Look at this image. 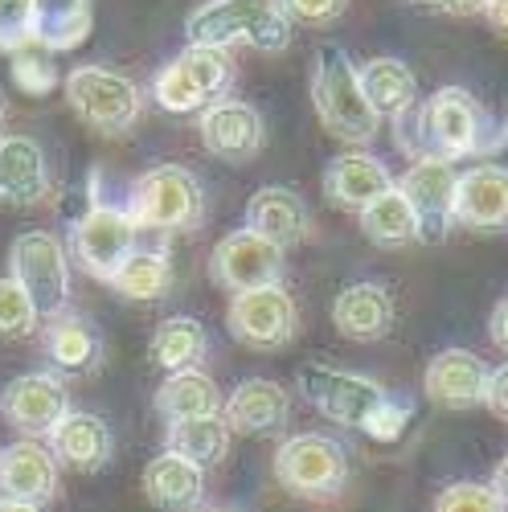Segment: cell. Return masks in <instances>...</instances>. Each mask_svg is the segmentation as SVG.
I'll list each match as a JSON object with an SVG mask.
<instances>
[{"mask_svg": "<svg viewBox=\"0 0 508 512\" xmlns=\"http://www.w3.org/2000/svg\"><path fill=\"white\" fill-rule=\"evenodd\" d=\"M9 271L29 291L41 320H50L70 300V259L66 246L46 230H25L9 246Z\"/></svg>", "mask_w": 508, "mask_h": 512, "instance_id": "obj_10", "label": "cell"}, {"mask_svg": "<svg viewBox=\"0 0 508 512\" xmlns=\"http://www.w3.org/2000/svg\"><path fill=\"white\" fill-rule=\"evenodd\" d=\"M484 17H488L492 33L508 41V0H488V5H484Z\"/></svg>", "mask_w": 508, "mask_h": 512, "instance_id": "obj_42", "label": "cell"}, {"mask_svg": "<svg viewBox=\"0 0 508 512\" xmlns=\"http://www.w3.org/2000/svg\"><path fill=\"white\" fill-rule=\"evenodd\" d=\"M66 386L58 373H21L0 390V414L25 439H50V431L66 418Z\"/></svg>", "mask_w": 508, "mask_h": 512, "instance_id": "obj_14", "label": "cell"}, {"mask_svg": "<svg viewBox=\"0 0 508 512\" xmlns=\"http://www.w3.org/2000/svg\"><path fill=\"white\" fill-rule=\"evenodd\" d=\"M209 279L226 291H259V287H279L287 279V250L250 226L226 234L214 254H209Z\"/></svg>", "mask_w": 508, "mask_h": 512, "instance_id": "obj_11", "label": "cell"}, {"mask_svg": "<svg viewBox=\"0 0 508 512\" xmlns=\"http://www.w3.org/2000/svg\"><path fill=\"white\" fill-rule=\"evenodd\" d=\"M484 406H492L496 414L508 418V361L492 373V381H488V402H484Z\"/></svg>", "mask_w": 508, "mask_h": 512, "instance_id": "obj_39", "label": "cell"}, {"mask_svg": "<svg viewBox=\"0 0 508 512\" xmlns=\"http://www.w3.org/2000/svg\"><path fill=\"white\" fill-rule=\"evenodd\" d=\"M418 218V242H443L455 222V185L459 168L447 160H414L394 181Z\"/></svg>", "mask_w": 508, "mask_h": 512, "instance_id": "obj_13", "label": "cell"}, {"mask_svg": "<svg viewBox=\"0 0 508 512\" xmlns=\"http://www.w3.org/2000/svg\"><path fill=\"white\" fill-rule=\"evenodd\" d=\"M230 426L222 414H209V418H181V422H168L164 431V451H177L197 467H218L230 451Z\"/></svg>", "mask_w": 508, "mask_h": 512, "instance_id": "obj_31", "label": "cell"}, {"mask_svg": "<svg viewBox=\"0 0 508 512\" xmlns=\"http://www.w3.org/2000/svg\"><path fill=\"white\" fill-rule=\"evenodd\" d=\"M13 82H17L25 95H37L41 99V95H50L58 87V70H54V62L46 54H37L29 46V50L13 54Z\"/></svg>", "mask_w": 508, "mask_h": 512, "instance_id": "obj_37", "label": "cell"}, {"mask_svg": "<svg viewBox=\"0 0 508 512\" xmlns=\"http://www.w3.org/2000/svg\"><path fill=\"white\" fill-rule=\"evenodd\" d=\"M332 324L345 340H381L390 336L394 328V295L386 283H373V279H361V283H349L332 304Z\"/></svg>", "mask_w": 508, "mask_h": 512, "instance_id": "obj_20", "label": "cell"}, {"mask_svg": "<svg viewBox=\"0 0 508 512\" xmlns=\"http://www.w3.org/2000/svg\"><path fill=\"white\" fill-rule=\"evenodd\" d=\"M156 410L168 422L209 418V414H222V394H218V386H214V377H209V373L181 369V373H168L164 386L156 390Z\"/></svg>", "mask_w": 508, "mask_h": 512, "instance_id": "obj_29", "label": "cell"}, {"mask_svg": "<svg viewBox=\"0 0 508 512\" xmlns=\"http://www.w3.org/2000/svg\"><path fill=\"white\" fill-rule=\"evenodd\" d=\"M390 123L410 160H488L508 148V111H488L468 87H443Z\"/></svg>", "mask_w": 508, "mask_h": 512, "instance_id": "obj_1", "label": "cell"}, {"mask_svg": "<svg viewBox=\"0 0 508 512\" xmlns=\"http://www.w3.org/2000/svg\"><path fill=\"white\" fill-rule=\"evenodd\" d=\"M488 336L500 353H508V295L492 308V320H488Z\"/></svg>", "mask_w": 508, "mask_h": 512, "instance_id": "obj_40", "label": "cell"}, {"mask_svg": "<svg viewBox=\"0 0 508 512\" xmlns=\"http://www.w3.org/2000/svg\"><path fill=\"white\" fill-rule=\"evenodd\" d=\"M0 512H46L37 504H17V500H0Z\"/></svg>", "mask_w": 508, "mask_h": 512, "instance_id": "obj_44", "label": "cell"}, {"mask_svg": "<svg viewBox=\"0 0 508 512\" xmlns=\"http://www.w3.org/2000/svg\"><path fill=\"white\" fill-rule=\"evenodd\" d=\"M226 324L238 345L275 353L300 328V312H295L291 291L279 283V287H259V291H238L226 308Z\"/></svg>", "mask_w": 508, "mask_h": 512, "instance_id": "obj_12", "label": "cell"}, {"mask_svg": "<svg viewBox=\"0 0 508 512\" xmlns=\"http://www.w3.org/2000/svg\"><path fill=\"white\" fill-rule=\"evenodd\" d=\"M107 287H115L119 300L132 304L164 300L168 287H173V259H168V250H132V259L115 271Z\"/></svg>", "mask_w": 508, "mask_h": 512, "instance_id": "obj_33", "label": "cell"}, {"mask_svg": "<svg viewBox=\"0 0 508 512\" xmlns=\"http://www.w3.org/2000/svg\"><path fill=\"white\" fill-rule=\"evenodd\" d=\"M427 5L451 13V17H472V13H484L488 0H427Z\"/></svg>", "mask_w": 508, "mask_h": 512, "instance_id": "obj_41", "label": "cell"}, {"mask_svg": "<svg viewBox=\"0 0 508 512\" xmlns=\"http://www.w3.org/2000/svg\"><path fill=\"white\" fill-rule=\"evenodd\" d=\"M230 87H234L230 50L189 46L156 74L152 95H156V107L173 111V115H189V111H205V107L222 103L230 95Z\"/></svg>", "mask_w": 508, "mask_h": 512, "instance_id": "obj_6", "label": "cell"}, {"mask_svg": "<svg viewBox=\"0 0 508 512\" xmlns=\"http://www.w3.org/2000/svg\"><path fill=\"white\" fill-rule=\"evenodd\" d=\"M33 41V0H0V54H21Z\"/></svg>", "mask_w": 508, "mask_h": 512, "instance_id": "obj_36", "label": "cell"}, {"mask_svg": "<svg viewBox=\"0 0 508 512\" xmlns=\"http://www.w3.org/2000/svg\"><path fill=\"white\" fill-rule=\"evenodd\" d=\"M357 218H361L365 238L373 246H381V250H398V246L418 242V218H414V209H410V201L402 197L398 185L386 189L377 201H369Z\"/></svg>", "mask_w": 508, "mask_h": 512, "instance_id": "obj_32", "label": "cell"}, {"mask_svg": "<svg viewBox=\"0 0 508 512\" xmlns=\"http://www.w3.org/2000/svg\"><path fill=\"white\" fill-rule=\"evenodd\" d=\"M279 5H283L287 17H295V21L328 25V21H336V17L349 9V0H279Z\"/></svg>", "mask_w": 508, "mask_h": 512, "instance_id": "obj_38", "label": "cell"}, {"mask_svg": "<svg viewBox=\"0 0 508 512\" xmlns=\"http://www.w3.org/2000/svg\"><path fill=\"white\" fill-rule=\"evenodd\" d=\"M386 189H394L390 168L369 152H345L324 168V193L336 209H345V213H361Z\"/></svg>", "mask_w": 508, "mask_h": 512, "instance_id": "obj_23", "label": "cell"}, {"mask_svg": "<svg viewBox=\"0 0 508 512\" xmlns=\"http://www.w3.org/2000/svg\"><path fill=\"white\" fill-rule=\"evenodd\" d=\"M295 381H300L304 398L324 418L341 422V426H353V431H361V435H369L377 443H394L406 431V422H410V402L406 398H394L373 377L308 361V365H300Z\"/></svg>", "mask_w": 508, "mask_h": 512, "instance_id": "obj_2", "label": "cell"}, {"mask_svg": "<svg viewBox=\"0 0 508 512\" xmlns=\"http://www.w3.org/2000/svg\"><path fill=\"white\" fill-rule=\"evenodd\" d=\"M127 213L148 234H193L205 222V189L181 164H156L136 177Z\"/></svg>", "mask_w": 508, "mask_h": 512, "instance_id": "obj_5", "label": "cell"}, {"mask_svg": "<svg viewBox=\"0 0 508 512\" xmlns=\"http://www.w3.org/2000/svg\"><path fill=\"white\" fill-rule=\"evenodd\" d=\"M0 123H5V95H0Z\"/></svg>", "mask_w": 508, "mask_h": 512, "instance_id": "obj_45", "label": "cell"}, {"mask_svg": "<svg viewBox=\"0 0 508 512\" xmlns=\"http://www.w3.org/2000/svg\"><path fill=\"white\" fill-rule=\"evenodd\" d=\"M275 480L300 500H332L349 484V451L320 431L291 435L275 451Z\"/></svg>", "mask_w": 508, "mask_h": 512, "instance_id": "obj_7", "label": "cell"}, {"mask_svg": "<svg viewBox=\"0 0 508 512\" xmlns=\"http://www.w3.org/2000/svg\"><path fill=\"white\" fill-rule=\"evenodd\" d=\"M205 512H234V508H205Z\"/></svg>", "mask_w": 508, "mask_h": 512, "instance_id": "obj_46", "label": "cell"}, {"mask_svg": "<svg viewBox=\"0 0 508 512\" xmlns=\"http://www.w3.org/2000/svg\"><path fill=\"white\" fill-rule=\"evenodd\" d=\"M435 512H508V508L500 504V496L492 492V484L459 480V484H447L435 496Z\"/></svg>", "mask_w": 508, "mask_h": 512, "instance_id": "obj_35", "label": "cell"}, {"mask_svg": "<svg viewBox=\"0 0 508 512\" xmlns=\"http://www.w3.org/2000/svg\"><path fill=\"white\" fill-rule=\"evenodd\" d=\"M37 324H41V312L33 308L29 291H25L13 275H9V279H0V340L29 336Z\"/></svg>", "mask_w": 508, "mask_h": 512, "instance_id": "obj_34", "label": "cell"}, {"mask_svg": "<svg viewBox=\"0 0 508 512\" xmlns=\"http://www.w3.org/2000/svg\"><path fill=\"white\" fill-rule=\"evenodd\" d=\"M50 451L58 455V463L74 467V472H99L115 455V435L99 414L66 410V418L50 431Z\"/></svg>", "mask_w": 508, "mask_h": 512, "instance_id": "obj_24", "label": "cell"}, {"mask_svg": "<svg viewBox=\"0 0 508 512\" xmlns=\"http://www.w3.org/2000/svg\"><path fill=\"white\" fill-rule=\"evenodd\" d=\"M152 365H160L164 373H181V369H197L209 353V332L201 320L193 316H168L156 332H152Z\"/></svg>", "mask_w": 508, "mask_h": 512, "instance_id": "obj_30", "label": "cell"}, {"mask_svg": "<svg viewBox=\"0 0 508 512\" xmlns=\"http://www.w3.org/2000/svg\"><path fill=\"white\" fill-rule=\"evenodd\" d=\"M66 99H70L74 115L99 136L132 132L144 111V95L136 82L107 70V66H74L66 74Z\"/></svg>", "mask_w": 508, "mask_h": 512, "instance_id": "obj_9", "label": "cell"}, {"mask_svg": "<svg viewBox=\"0 0 508 512\" xmlns=\"http://www.w3.org/2000/svg\"><path fill=\"white\" fill-rule=\"evenodd\" d=\"M189 46H250L259 54H283L291 46V17L279 0H205L185 21Z\"/></svg>", "mask_w": 508, "mask_h": 512, "instance_id": "obj_3", "label": "cell"}, {"mask_svg": "<svg viewBox=\"0 0 508 512\" xmlns=\"http://www.w3.org/2000/svg\"><path fill=\"white\" fill-rule=\"evenodd\" d=\"M312 107L328 132L345 144H369L381 127V115L373 111V103L361 91V74H357L353 54L345 46H336V41H324L316 50Z\"/></svg>", "mask_w": 508, "mask_h": 512, "instance_id": "obj_4", "label": "cell"}, {"mask_svg": "<svg viewBox=\"0 0 508 512\" xmlns=\"http://www.w3.org/2000/svg\"><path fill=\"white\" fill-rule=\"evenodd\" d=\"M357 74H361L365 99L373 103V111L381 119H398L406 107L418 103V78L398 58H369L357 66Z\"/></svg>", "mask_w": 508, "mask_h": 512, "instance_id": "obj_28", "label": "cell"}, {"mask_svg": "<svg viewBox=\"0 0 508 512\" xmlns=\"http://www.w3.org/2000/svg\"><path fill=\"white\" fill-rule=\"evenodd\" d=\"M492 492H496V496H500V504L508 508V459L496 467V476H492Z\"/></svg>", "mask_w": 508, "mask_h": 512, "instance_id": "obj_43", "label": "cell"}, {"mask_svg": "<svg viewBox=\"0 0 508 512\" xmlns=\"http://www.w3.org/2000/svg\"><path fill=\"white\" fill-rule=\"evenodd\" d=\"M455 226L472 234H504L508 230V168L472 164L455 185Z\"/></svg>", "mask_w": 508, "mask_h": 512, "instance_id": "obj_16", "label": "cell"}, {"mask_svg": "<svg viewBox=\"0 0 508 512\" xmlns=\"http://www.w3.org/2000/svg\"><path fill=\"white\" fill-rule=\"evenodd\" d=\"M488 381H492V369L472 349H443L431 357L422 390L443 410H472L488 402Z\"/></svg>", "mask_w": 508, "mask_h": 512, "instance_id": "obj_18", "label": "cell"}, {"mask_svg": "<svg viewBox=\"0 0 508 512\" xmlns=\"http://www.w3.org/2000/svg\"><path fill=\"white\" fill-rule=\"evenodd\" d=\"M222 418L234 435H271L291 418V398L279 381L271 377H250L226 398Z\"/></svg>", "mask_w": 508, "mask_h": 512, "instance_id": "obj_22", "label": "cell"}, {"mask_svg": "<svg viewBox=\"0 0 508 512\" xmlns=\"http://www.w3.org/2000/svg\"><path fill=\"white\" fill-rule=\"evenodd\" d=\"M136 234H140V226H136L132 213H127V205H115V201L95 193L87 213L70 226V250H74L78 267L91 279L111 283L115 271L132 259V250H140Z\"/></svg>", "mask_w": 508, "mask_h": 512, "instance_id": "obj_8", "label": "cell"}, {"mask_svg": "<svg viewBox=\"0 0 508 512\" xmlns=\"http://www.w3.org/2000/svg\"><path fill=\"white\" fill-rule=\"evenodd\" d=\"M50 168L46 152H41L29 136H5L0 140V205L33 209L50 201Z\"/></svg>", "mask_w": 508, "mask_h": 512, "instance_id": "obj_19", "label": "cell"}, {"mask_svg": "<svg viewBox=\"0 0 508 512\" xmlns=\"http://www.w3.org/2000/svg\"><path fill=\"white\" fill-rule=\"evenodd\" d=\"M201 144L209 156L218 160H230V164H246L259 156L263 140H267V127H263V115L254 111L250 103H238V99H222L214 107L201 111Z\"/></svg>", "mask_w": 508, "mask_h": 512, "instance_id": "obj_17", "label": "cell"}, {"mask_svg": "<svg viewBox=\"0 0 508 512\" xmlns=\"http://www.w3.org/2000/svg\"><path fill=\"white\" fill-rule=\"evenodd\" d=\"M41 340H46V357L54 361L58 373H95L99 361H103V340L95 332V324L87 316H78V312H58L50 316L46 332H41Z\"/></svg>", "mask_w": 508, "mask_h": 512, "instance_id": "obj_25", "label": "cell"}, {"mask_svg": "<svg viewBox=\"0 0 508 512\" xmlns=\"http://www.w3.org/2000/svg\"><path fill=\"white\" fill-rule=\"evenodd\" d=\"M58 496V455L41 439L0 447V500L46 508Z\"/></svg>", "mask_w": 508, "mask_h": 512, "instance_id": "obj_15", "label": "cell"}, {"mask_svg": "<svg viewBox=\"0 0 508 512\" xmlns=\"http://www.w3.org/2000/svg\"><path fill=\"white\" fill-rule=\"evenodd\" d=\"M144 496L164 512H193L205 496V467L164 451L144 467Z\"/></svg>", "mask_w": 508, "mask_h": 512, "instance_id": "obj_26", "label": "cell"}, {"mask_svg": "<svg viewBox=\"0 0 508 512\" xmlns=\"http://www.w3.org/2000/svg\"><path fill=\"white\" fill-rule=\"evenodd\" d=\"M246 226L254 234H263L271 242H279L283 250L300 246L312 234V213L304 205V197L287 189V185H267L246 201Z\"/></svg>", "mask_w": 508, "mask_h": 512, "instance_id": "obj_21", "label": "cell"}, {"mask_svg": "<svg viewBox=\"0 0 508 512\" xmlns=\"http://www.w3.org/2000/svg\"><path fill=\"white\" fill-rule=\"evenodd\" d=\"M95 29V0H33V41L46 54H70Z\"/></svg>", "mask_w": 508, "mask_h": 512, "instance_id": "obj_27", "label": "cell"}]
</instances>
